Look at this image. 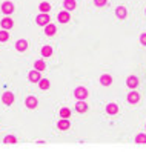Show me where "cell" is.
<instances>
[{"label":"cell","mask_w":146,"mask_h":152,"mask_svg":"<svg viewBox=\"0 0 146 152\" xmlns=\"http://www.w3.org/2000/svg\"><path fill=\"white\" fill-rule=\"evenodd\" d=\"M14 10H15V8H14V5L11 2H5L2 5V12H5V14H12Z\"/></svg>","instance_id":"obj_4"},{"label":"cell","mask_w":146,"mask_h":152,"mask_svg":"<svg viewBox=\"0 0 146 152\" xmlns=\"http://www.w3.org/2000/svg\"><path fill=\"white\" fill-rule=\"evenodd\" d=\"M35 23L40 25V26H46V25L51 23V19H49V15L46 12H42V14H39L37 17H35Z\"/></svg>","instance_id":"obj_1"},{"label":"cell","mask_w":146,"mask_h":152,"mask_svg":"<svg viewBox=\"0 0 146 152\" xmlns=\"http://www.w3.org/2000/svg\"><path fill=\"white\" fill-rule=\"evenodd\" d=\"M57 19H59V22H60V23H68V22H69V19H71V15H69V12H68V11H62V12L59 14Z\"/></svg>","instance_id":"obj_6"},{"label":"cell","mask_w":146,"mask_h":152,"mask_svg":"<svg viewBox=\"0 0 146 152\" xmlns=\"http://www.w3.org/2000/svg\"><path fill=\"white\" fill-rule=\"evenodd\" d=\"M37 104H39V102H37V97H32V95H29L28 98H26V106H28L29 109H35V108H37Z\"/></svg>","instance_id":"obj_3"},{"label":"cell","mask_w":146,"mask_h":152,"mask_svg":"<svg viewBox=\"0 0 146 152\" xmlns=\"http://www.w3.org/2000/svg\"><path fill=\"white\" fill-rule=\"evenodd\" d=\"M39 10H40L42 12H48V11L51 10V5H49L48 2H42L40 6H39Z\"/></svg>","instance_id":"obj_19"},{"label":"cell","mask_w":146,"mask_h":152,"mask_svg":"<svg viewBox=\"0 0 146 152\" xmlns=\"http://www.w3.org/2000/svg\"><path fill=\"white\" fill-rule=\"evenodd\" d=\"M2 102H3L5 104H12V102H14V95H12V92H5L3 97H2Z\"/></svg>","instance_id":"obj_7"},{"label":"cell","mask_w":146,"mask_h":152,"mask_svg":"<svg viewBox=\"0 0 146 152\" xmlns=\"http://www.w3.org/2000/svg\"><path fill=\"white\" fill-rule=\"evenodd\" d=\"M8 39H10V34H8V31H0V42H6Z\"/></svg>","instance_id":"obj_25"},{"label":"cell","mask_w":146,"mask_h":152,"mask_svg":"<svg viewBox=\"0 0 146 152\" xmlns=\"http://www.w3.org/2000/svg\"><path fill=\"white\" fill-rule=\"evenodd\" d=\"M135 143H146V134H139L135 137Z\"/></svg>","instance_id":"obj_24"},{"label":"cell","mask_w":146,"mask_h":152,"mask_svg":"<svg viewBox=\"0 0 146 152\" xmlns=\"http://www.w3.org/2000/svg\"><path fill=\"white\" fill-rule=\"evenodd\" d=\"M100 83H102L103 86H109L112 83V77L109 75V74H103L102 77H100Z\"/></svg>","instance_id":"obj_10"},{"label":"cell","mask_w":146,"mask_h":152,"mask_svg":"<svg viewBox=\"0 0 146 152\" xmlns=\"http://www.w3.org/2000/svg\"><path fill=\"white\" fill-rule=\"evenodd\" d=\"M106 3V0H94V5L95 6H103Z\"/></svg>","instance_id":"obj_27"},{"label":"cell","mask_w":146,"mask_h":152,"mask_svg":"<svg viewBox=\"0 0 146 152\" xmlns=\"http://www.w3.org/2000/svg\"><path fill=\"white\" fill-rule=\"evenodd\" d=\"M115 14H117L118 19H125V17L128 15V12H126V8H125V6H118L117 10H115Z\"/></svg>","instance_id":"obj_14"},{"label":"cell","mask_w":146,"mask_h":152,"mask_svg":"<svg viewBox=\"0 0 146 152\" xmlns=\"http://www.w3.org/2000/svg\"><path fill=\"white\" fill-rule=\"evenodd\" d=\"M0 25H2L5 29H11L14 26V22H12V19H10V17H5V19L0 22Z\"/></svg>","instance_id":"obj_8"},{"label":"cell","mask_w":146,"mask_h":152,"mask_svg":"<svg viewBox=\"0 0 146 152\" xmlns=\"http://www.w3.org/2000/svg\"><path fill=\"white\" fill-rule=\"evenodd\" d=\"M89 95V92H88V89L86 88H83V86H79L76 91H74V97H77L79 100H83V98H86Z\"/></svg>","instance_id":"obj_2"},{"label":"cell","mask_w":146,"mask_h":152,"mask_svg":"<svg viewBox=\"0 0 146 152\" xmlns=\"http://www.w3.org/2000/svg\"><path fill=\"white\" fill-rule=\"evenodd\" d=\"M128 102H129V103H139L140 102V95L137 94L135 91H132V92L128 94Z\"/></svg>","instance_id":"obj_9"},{"label":"cell","mask_w":146,"mask_h":152,"mask_svg":"<svg viewBox=\"0 0 146 152\" xmlns=\"http://www.w3.org/2000/svg\"><path fill=\"white\" fill-rule=\"evenodd\" d=\"M65 8H66L68 11H74L76 8H77L76 0H65Z\"/></svg>","instance_id":"obj_17"},{"label":"cell","mask_w":146,"mask_h":152,"mask_svg":"<svg viewBox=\"0 0 146 152\" xmlns=\"http://www.w3.org/2000/svg\"><path fill=\"white\" fill-rule=\"evenodd\" d=\"M59 129H62V131H66V129H69V121L66 120V118H63V120H60L59 121Z\"/></svg>","instance_id":"obj_18"},{"label":"cell","mask_w":146,"mask_h":152,"mask_svg":"<svg viewBox=\"0 0 146 152\" xmlns=\"http://www.w3.org/2000/svg\"><path fill=\"white\" fill-rule=\"evenodd\" d=\"M126 85L129 86L131 89H135L137 86H139V78H137L135 75H131V77H128V80H126Z\"/></svg>","instance_id":"obj_5"},{"label":"cell","mask_w":146,"mask_h":152,"mask_svg":"<svg viewBox=\"0 0 146 152\" xmlns=\"http://www.w3.org/2000/svg\"><path fill=\"white\" fill-rule=\"evenodd\" d=\"M56 26H54L52 23H49V25H46V26H45V34H46V35H49V37H51V35H54V34H56Z\"/></svg>","instance_id":"obj_15"},{"label":"cell","mask_w":146,"mask_h":152,"mask_svg":"<svg viewBox=\"0 0 146 152\" xmlns=\"http://www.w3.org/2000/svg\"><path fill=\"white\" fill-rule=\"evenodd\" d=\"M140 42H142V45H145V46H146V32L140 35Z\"/></svg>","instance_id":"obj_28"},{"label":"cell","mask_w":146,"mask_h":152,"mask_svg":"<svg viewBox=\"0 0 146 152\" xmlns=\"http://www.w3.org/2000/svg\"><path fill=\"white\" fill-rule=\"evenodd\" d=\"M34 68L37 69V71H43L45 68H46V65H45V61H42V60H37L34 63Z\"/></svg>","instance_id":"obj_21"},{"label":"cell","mask_w":146,"mask_h":152,"mask_svg":"<svg viewBox=\"0 0 146 152\" xmlns=\"http://www.w3.org/2000/svg\"><path fill=\"white\" fill-rule=\"evenodd\" d=\"M39 86H40V89H48L49 88V80H46V78H43V80H40L39 82Z\"/></svg>","instance_id":"obj_22"},{"label":"cell","mask_w":146,"mask_h":152,"mask_svg":"<svg viewBox=\"0 0 146 152\" xmlns=\"http://www.w3.org/2000/svg\"><path fill=\"white\" fill-rule=\"evenodd\" d=\"M60 115H62V118H68L71 115V111L68 108H63V109H60Z\"/></svg>","instance_id":"obj_23"},{"label":"cell","mask_w":146,"mask_h":152,"mask_svg":"<svg viewBox=\"0 0 146 152\" xmlns=\"http://www.w3.org/2000/svg\"><path fill=\"white\" fill-rule=\"evenodd\" d=\"M106 112H108V114H111V115L117 114V112H118V106H117L115 103H109V104L106 106Z\"/></svg>","instance_id":"obj_13"},{"label":"cell","mask_w":146,"mask_h":152,"mask_svg":"<svg viewBox=\"0 0 146 152\" xmlns=\"http://www.w3.org/2000/svg\"><path fill=\"white\" fill-rule=\"evenodd\" d=\"M145 12H146V10H145Z\"/></svg>","instance_id":"obj_29"},{"label":"cell","mask_w":146,"mask_h":152,"mask_svg":"<svg viewBox=\"0 0 146 152\" xmlns=\"http://www.w3.org/2000/svg\"><path fill=\"white\" fill-rule=\"evenodd\" d=\"M17 140H15V137H12V135H8V137H5V143H15Z\"/></svg>","instance_id":"obj_26"},{"label":"cell","mask_w":146,"mask_h":152,"mask_svg":"<svg viewBox=\"0 0 146 152\" xmlns=\"http://www.w3.org/2000/svg\"><path fill=\"white\" fill-rule=\"evenodd\" d=\"M15 48H17V51L25 52L26 49H28V43H26V40H19L15 43Z\"/></svg>","instance_id":"obj_12"},{"label":"cell","mask_w":146,"mask_h":152,"mask_svg":"<svg viewBox=\"0 0 146 152\" xmlns=\"http://www.w3.org/2000/svg\"><path fill=\"white\" fill-rule=\"evenodd\" d=\"M29 80H31V82H34V83L40 82V71H37V69L31 71V72H29Z\"/></svg>","instance_id":"obj_11"},{"label":"cell","mask_w":146,"mask_h":152,"mask_svg":"<svg viewBox=\"0 0 146 152\" xmlns=\"http://www.w3.org/2000/svg\"><path fill=\"white\" fill-rule=\"evenodd\" d=\"M52 54V48L51 46H43L42 48V56L43 57H49Z\"/></svg>","instance_id":"obj_20"},{"label":"cell","mask_w":146,"mask_h":152,"mask_svg":"<svg viewBox=\"0 0 146 152\" xmlns=\"http://www.w3.org/2000/svg\"><path fill=\"white\" fill-rule=\"evenodd\" d=\"M76 111H77V112H80V114L86 112V111H88V104H86V103H83V102H79V103L76 104Z\"/></svg>","instance_id":"obj_16"}]
</instances>
